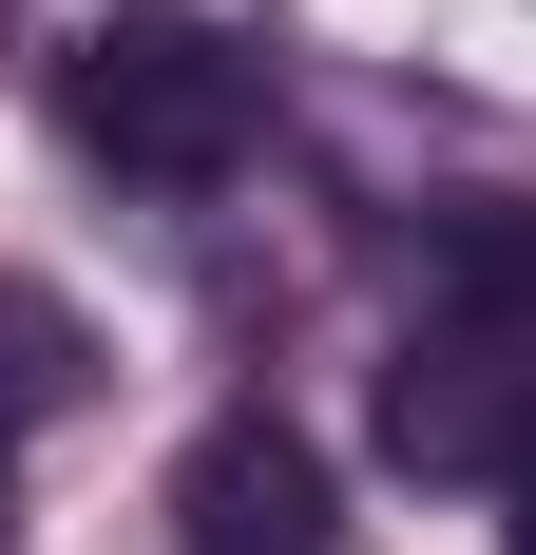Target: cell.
<instances>
[{"mask_svg":"<svg viewBox=\"0 0 536 555\" xmlns=\"http://www.w3.org/2000/svg\"><path fill=\"white\" fill-rule=\"evenodd\" d=\"M58 115H77V154L154 172V192H212L268 134V77L230 57V20H192V0H115L97 39L58 57Z\"/></svg>","mask_w":536,"mask_h":555,"instance_id":"obj_1","label":"cell"},{"mask_svg":"<svg viewBox=\"0 0 536 555\" xmlns=\"http://www.w3.org/2000/svg\"><path fill=\"white\" fill-rule=\"evenodd\" d=\"M383 460H403V479H518L536 460V326L422 307V345L383 364Z\"/></svg>","mask_w":536,"mask_h":555,"instance_id":"obj_2","label":"cell"},{"mask_svg":"<svg viewBox=\"0 0 536 555\" xmlns=\"http://www.w3.org/2000/svg\"><path fill=\"white\" fill-rule=\"evenodd\" d=\"M173 555H345V517H326V460L288 441V422H212V441L173 460Z\"/></svg>","mask_w":536,"mask_h":555,"instance_id":"obj_3","label":"cell"},{"mask_svg":"<svg viewBox=\"0 0 536 555\" xmlns=\"http://www.w3.org/2000/svg\"><path fill=\"white\" fill-rule=\"evenodd\" d=\"M441 307L460 326H536V192H498V211L441 230Z\"/></svg>","mask_w":536,"mask_h":555,"instance_id":"obj_4","label":"cell"},{"mask_svg":"<svg viewBox=\"0 0 536 555\" xmlns=\"http://www.w3.org/2000/svg\"><path fill=\"white\" fill-rule=\"evenodd\" d=\"M77 384H97L77 307H58V287H0V441H20V422H58Z\"/></svg>","mask_w":536,"mask_h":555,"instance_id":"obj_5","label":"cell"},{"mask_svg":"<svg viewBox=\"0 0 536 555\" xmlns=\"http://www.w3.org/2000/svg\"><path fill=\"white\" fill-rule=\"evenodd\" d=\"M498 499H518V555H536V460H518V479H498Z\"/></svg>","mask_w":536,"mask_h":555,"instance_id":"obj_6","label":"cell"}]
</instances>
